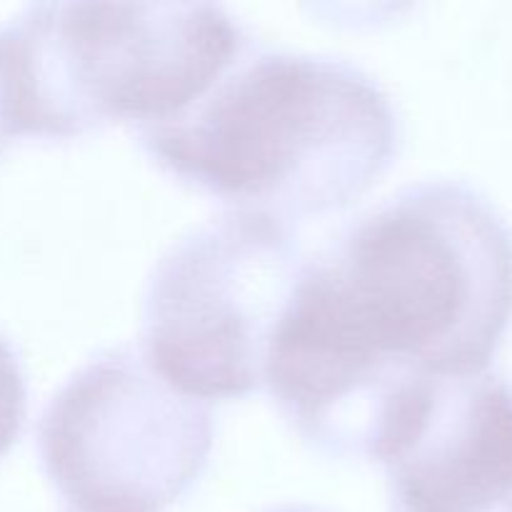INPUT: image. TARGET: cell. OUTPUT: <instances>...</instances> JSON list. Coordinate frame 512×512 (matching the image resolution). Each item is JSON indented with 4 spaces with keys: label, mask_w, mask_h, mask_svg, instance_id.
Returning a JSON list of instances; mask_svg holds the SVG:
<instances>
[{
    "label": "cell",
    "mask_w": 512,
    "mask_h": 512,
    "mask_svg": "<svg viewBox=\"0 0 512 512\" xmlns=\"http://www.w3.org/2000/svg\"><path fill=\"white\" fill-rule=\"evenodd\" d=\"M512 320V228L460 180L398 190L308 258L265 390L330 458L370 460L410 383L490 368Z\"/></svg>",
    "instance_id": "cell-1"
},
{
    "label": "cell",
    "mask_w": 512,
    "mask_h": 512,
    "mask_svg": "<svg viewBox=\"0 0 512 512\" xmlns=\"http://www.w3.org/2000/svg\"><path fill=\"white\" fill-rule=\"evenodd\" d=\"M305 265L295 225L248 210L205 220L155 263L140 350L175 390L203 403L263 390Z\"/></svg>",
    "instance_id": "cell-4"
},
{
    "label": "cell",
    "mask_w": 512,
    "mask_h": 512,
    "mask_svg": "<svg viewBox=\"0 0 512 512\" xmlns=\"http://www.w3.org/2000/svg\"><path fill=\"white\" fill-rule=\"evenodd\" d=\"M488 512H512V498H508V500H505V503H500L498 508H493V510H488Z\"/></svg>",
    "instance_id": "cell-10"
},
{
    "label": "cell",
    "mask_w": 512,
    "mask_h": 512,
    "mask_svg": "<svg viewBox=\"0 0 512 512\" xmlns=\"http://www.w3.org/2000/svg\"><path fill=\"white\" fill-rule=\"evenodd\" d=\"M28 415V390L25 375L13 345L0 335V458L20 438Z\"/></svg>",
    "instance_id": "cell-7"
},
{
    "label": "cell",
    "mask_w": 512,
    "mask_h": 512,
    "mask_svg": "<svg viewBox=\"0 0 512 512\" xmlns=\"http://www.w3.org/2000/svg\"><path fill=\"white\" fill-rule=\"evenodd\" d=\"M253 45L210 3H35L0 28V80L15 138L133 130L198 103Z\"/></svg>",
    "instance_id": "cell-3"
},
{
    "label": "cell",
    "mask_w": 512,
    "mask_h": 512,
    "mask_svg": "<svg viewBox=\"0 0 512 512\" xmlns=\"http://www.w3.org/2000/svg\"><path fill=\"white\" fill-rule=\"evenodd\" d=\"M35 445L75 512H163L208 465L213 413L175 390L140 345H118L55 390Z\"/></svg>",
    "instance_id": "cell-5"
},
{
    "label": "cell",
    "mask_w": 512,
    "mask_h": 512,
    "mask_svg": "<svg viewBox=\"0 0 512 512\" xmlns=\"http://www.w3.org/2000/svg\"><path fill=\"white\" fill-rule=\"evenodd\" d=\"M263 512H328V510L313 508V505H278V508H268Z\"/></svg>",
    "instance_id": "cell-9"
},
{
    "label": "cell",
    "mask_w": 512,
    "mask_h": 512,
    "mask_svg": "<svg viewBox=\"0 0 512 512\" xmlns=\"http://www.w3.org/2000/svg\"><path fill=\"white\" fill-rule=\"evenodd\" d=\"M375 460L388 475V512L493 510L512 498V383L490 368L415 380Z\"/></svg>",
    "instance_id": "cell-6"
},
{
    "label": "cell",
    "mask_w": 512,
    "mask_h": 512,
    "mask_svg": "<svg viewBox=\"0 0 512 512\" xmlns=\"http://www.w3.org/2000/svg\"><path fill=\"white\" fill-rule=\"evenodd\" d=\"M13 140H15V133H13V125H10V118H8V105H5L3 80H0V155H3V150L8 148Z\"/></svg>",
    "instance_id": "cell-8"
},
{
    "label": "cell",
    "mask_w": 512,
    "mask_h": 512,
    "mask_svg": "<svg viewBox=\"0 0 512 512\" xmlns=\"http://www.w3.org/2000/svg\"><path fill=\"white\" fill-rule=\"evenodd\" d=\"M135 138L173 178L230 210L295 225L368 193L398 155L400 123L358 65L253 43L198 103Z\"/></svg>",
    "instance_id": "cell-2"
}]
</instances>
